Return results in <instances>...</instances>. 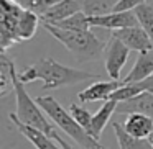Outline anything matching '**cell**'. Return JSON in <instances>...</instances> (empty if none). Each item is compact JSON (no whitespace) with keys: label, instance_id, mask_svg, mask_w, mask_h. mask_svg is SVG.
Instances as JSON below:
<instances>
[{"label":"cell","instance_id":"cell-1","mask_svg":"<svg viewBox=\"0 0 153 149\" xmlns=\"http://www.w3.org/2000/svg\"><path fill=\"white\" fill-rule=\"evenodd\" d=\"M18 77L23 84H31L35 80H43V90H54L59 87L76 85L86 80H99L97 74H91L87 70L74 69L69 66H63L51 57H43L38 62L25 67Z\"/></svg>","mask_w":153,"mask_h":149},{"label":"cell","instance_id":"cell-2","mask_svg":"<svg viewBox=\"0 0 153 149\" xmlns=\"http://www.w3.org/2000/svg\"><path fill=\"white\" fill-rule=\"evenodd\" d=\"M41 26H43L53 38H56V40L73 54L74 59L79 64L97 61L99 57L104 56V49H105L107 43H104L102 40H99L91 30L71 31V30L59 28L53 23H43V21H41Z\"/></svg>","mask_w":153,"mask_h":149},{"label":"cell","instance_id":"cell-3","mask_svg":"<svg viewBox=\"0 0 153 149\" xmlns=\"http://www.w3.org/2000/svg\"><path fill=\"white\" fill-rule=\"evenodd\" d=\"M12 77H13V93H15V100H17V110H15V115H17L22 121L27 123V125L36 126V128L41 129V131H45L50 138H53L54 141L58 142L59 148H64V149L73 148V146L68 144V142L58 134V131L53 128V125L48 121L50 116L46 118V116L43 115L45 110L40 106V103L30 97V93L27 92V87H25L27 84H23L20 80L17 69H13Z\"/></svg>","mask_w":153,"mask_h":149},{"label":"cell","instance_id":"cell-4","mask_svg":"<svg viewBox=\"0 0 153 149\" xmlns=\"http://www.w3.org/2000/svg\"><path fill=\"white\" fill-rule=\"evenodd\" d=\"M36 102L45 110V113L50 116L51 121L56 123L79 148H84V149H100L102 148V144L87 129H84L74 120L71 112H66V108H63L56 98H53V97H38Z\"/></svg>","mask_w":153,"mask_h":149},{"label":"cell","instance_id":"cell-5","mask_svg":"<svg viewBox=\"0 0 153 149\" xmlns=\"http://www.w3.org/2000/svg\"><path fill=\"white\" fill-rule=\"evenodd\" d=\"M23 7L18 0H0V49L18 44L17 25Z\"/></svg>","mask_w":153,"mask_h":149},{"label":"cell","instance_id":"cell-6","mask_svg":"<svg viewBox=\"0 0 153 149\" xmlns=\"http://www.w3.org/2000/svg\"><path fill=\"white\" fill-rule=\"evenodd\" d=\"M130 51L132 49L123 41H120L117 36H114V34L107 40L102 57H104V66H105V70L110 79L120 80V72H122L123 66H125L127 59H128Z\"/></svg>","mask_w":153,"mask_h":149},{"label":"cell","instance_id":"cell-7","mask_svg":"<svg viewBox=\"0 0 153 149\" xmlns=\"http://www.w3.org/2000/svg\"><path fill=\"white\" fill-rule=\"evenodd\" d=\"M112 34L117 36L120 41H123V43H125L132 51H138V53H142V51L153 49V40L150 38V34L146 33L140 25L114 30Z\"/></svg>","mask_w":153,"mask_h":149},{"label":"cell","instance_id":"cell-8","mask_svg":"<svg viewBox=\"0 0 153 149\" xmlns=\"http://www.w3.org/2000/svg\"><path fill=\"white\" fill-rule=\"evenodd\" d=\"M89 21H91V26L105 28V30H112V31L119 30V28L138 25V20H137L133 10L110 12V13H105V15H96V17H89Z\"/></svg>","mask_w":153,"mask_h":149},{"label":"cell","instance_id":"cell-9","mask_svg":"<svg viewBox=\"0 0 153 149\" xmlns=\"http://www.w3.org/2000/svg\"><path fill=\"white\" fill-rule=\"evenodd\" d=\"M8 118H10V121L15 125V128L20 131V134H23L25 138H27L28 141L35 146V148H40V149H54V148H59V146H58V142L54 141L53 138H50V136H48L45 131H41L40 128H36V126L27 125V123L22 121V120L18 118L15 113H10V115H8Z\"/></svg>","mask_w":153,"mask_h":149},{"label":"cell","instance_id":"cell-10","mask_svg":"<svg viewBox=\"0 0 153 149\" xmlns=\"http://www.w3.org/2000/svg\"><path fill=\"white\" fill-rule=\"evenodd\" d=\"M122 85V80H115V79H110V80H100V82H94L91 84L89 87H86L84 90H81L77 93V98L79 102L87 103V102H105L109 100V95L114 92L115 89Z\"/></svg>","mask_w":153,"mask_h":149},{"label":"cell","instance_id":"cell-11","mask_svg":"<svg viewBox=\"0 0 153 149\" xmlns=\"http://www.w3.org/2000/svg\"><path fill=\"white\" fill-rule=\"evenodd\" d=\"M117 113H122V115H128V113H145V115L153 118V92L143 90V92H140L138 95L132 97V98L119 102Z\"/></svg>","mask_w":153,"mask_h":149},{"label":"cell","instance_id":"cell-12","mask_svg":"<svg viewBox=\"0 0 153 149\" xmlns=\"http://www.w3.org/2000/svg\"><path fill=\"white\" fill-rule=\"evenodd\" d=\"M152 74H153V49L142 51V53H138V57H137L132 70L122 79V84L142 82Z\"/></svg>","mask_w":153,"mask_h":149},{"label":"cell","instance_id":"cell-13","mask_svg":"<svg viewBox=\"0 0 153 149\" xmlns=\"http://www.w3.org/2000/svg\"><path fill=\"white\" fill-rule=\"evenodd\" d=\"M79 10H82L79 0H61L56 5H53L48 12L40 15V18L43 23H56V21L64 20Z\"/></svg>","mask_w":153,"mask_h":149},{"label":"cell","instance_id":"cell-14","mask_svg":"<svg viewBox=\"0 0 153 149\" xmlns=\"http://www.w3.org/2000/svg\"><path fill=\"white\" fill-rule=\"evenodd\" d=\"M117 105H119L117 100H105V103L97 110V113H94V115H92L91 131L89 133L97 139V141L100 139V136H102V133H104V129H105L107 123L110 121L112 115H114V113H117Z\"/></svg>","mask_w":153,"mask_h":149},{"label":"cell","instance_id":"cell-15","mask_svg":"<svg viewBox=\"0 0 153 149\" xmlns=\"http://www.w3.org/2000/svg\"><path fill=\"white\" fill-rule=\"evenodd\" d=\"M41 23V18L38 13L31 10H27L23 7L20 18H18V25H17V36H18V44L28 41L36 34V30Z\"/></svg>","mask_w":153,"mask_h":149},{"label":"cell","instance_id":"cell-16","mask_svg":"<svg viewBox=\"0 0 153 149\" xmlns=\"http://www.w3.org/2000/svg\"><path fill=\"white\" fill-rule=\"evenodd\" d=\"M123 126L137 138H148L153 131V118L145 113H128Z\"/></svg>","mask_w":153,"mask_h":149},{"label":"cell","instance_id":"cell-17","mask_svg":"<svg viewBox=\"0 0 153 149\" xmlns=\"http://www.w3.org/2000/svg\"><path fill=\"white\" fill-rule=\"evenodd\" d=\"M112 128H114V133H115L119 148H122V149H152V144H150L148 138H137V136L130 134L125 129L123 123L114 121Z\"/></svg>","mask_w":153,"mask_h":149},{"label":"cell","instance_id":"cell-18","mask_svg":"<svg viewBox=\"0 0 153 149\" xmlns=\"http://www.w3.org/2000/svg\"><path fill=\"white\" fill-rule=\"evenodd\" d=\"M13 69L15 61L7 54V51L0 53V97H5L10 90H13Z\"/></svg>","mask_w":153,"mask_h":149},{"label":"cell","instance_id":"cell-19","mask_svg":"<svg viewBox=\"0 0 153 149\" xmlns=\"http://www.w3.org/2000/svg\"><path fill=\"white\" fill-rule=\"evenodd\" d=\"M56 26L64 28V30H71V31H84V30H91V21H89V15L86 12L79 10L76 13H73L71 17L64 18V20L56 21Z\"/></svg>","mask_w":153,"mask_h":149},{"label":"cell","instance_id":"cell-20","mask_svg":"<svg viewBox=\"0 0 153 149\" xmlns=\"http://www.w3.org/2000/svg\"><path fill=\"white\" fill-rule=\"evenodd\" d=\"M79 2L82 12H86L89 17H96V15H105L114 12L119 0H79Z\"/></svg>","mask_w":153,"mask_h":149},{"label":"cell","instance_id":"cell-21","mask_svg":"<svg viewBox=\"0 0 153 149\" xmlns=\"http://www.w3.org/2000/svg\"><path fill=\"white\" fill-rule=\"evenodd\" d=\"M133 12H135V17L138 20V25L153 40V5L145 2V4L138 5L137 8H133Z\"/></svg>","mask_w":153,"mask_h":149},{"label":"cell","instance_id":"cell-22","mask_svg":"<svg viewBox=\"0 0 153 149\" xmlns=\"http://www.w3.org/2000/svg\"><path fill=\"white\" fill-rule=\"evenodd\" d=\"M140 92H143V87L140 85V82H132V84H122L119 89H115L109 95V100H117V102H123L128 100L132 97L138 95Z\"/></svg>","mask_w":153,"mask_h":149},{"label":"cell","instance_id":"cell-23","mask_svg":"<svg viewBox=\"0 0 153 149\" xmlns=\"http://www.w3.org/2000/svg\"><path fill=\"white\" fill-rule=\"evenodd\" d=\"M69 112H71V115L74 116V120H76V121L79 123V125L82 126L84 129L91 131V121H92V115H91L89 110H86L84 106L77 105V103H71V105H69Z\"/></svg>","mask_w":153,"mask_h":149},{"label":"cell","instance_id":"cell-24","mask_svg":"<svg viewBox=\"0 0 153 149\" xmlns=\"http://www.w3.org/2000/svg\"><path fill=\"white\" fill-rule=\"evenodd\" d=\"M22 4V7H25L27 10H31L38 15H43L45 12H48L53 5H56L61 0H18Z\"/></svg>","mask_w":153,"mask_h":149},{"label":"cell","instance_id":"cell-25","mask_svg":"<svg viewBox=\"0 0 153 149\" xmlns=\"http://www.w3.org/2000/svg\"><path fill=\"white\" fill-rule=\"evenodd\" d=\"M145 2H148V0H119L115 5V8H114V12H127V10H133V8H137L138 5L145 4Z\"/></svg>","mask_w":153,"mask_h":149},{"label":"cell","instance_id":"cell-26","mask_svg":"<svg viewBox=\"0 0 153 149\" xmlns=\"http://www.w3.org/2000/svg\"><path fill=\"white\" fill-rule=\"evenodd\" d=\"M140 85L143 87V90H148V92H153V74L150 77H146L145 80L140 82Z\"/></svg>","mask_w":153,"mask_h":149},{"label":"cell","instance_id":"cell-27","mask_svg":"<svg viewBox=\"0 0 153 149\" xmlns=\"http://www.w3.org/2000/svg\"><path fill=\"white\" fill-rule=\"evenodd\" d=\"M148 141H150V144H152V149H153V131H152V134L148 136Z\"/></svg>","mask_w":153,"mask_h":149}]
</instances>
